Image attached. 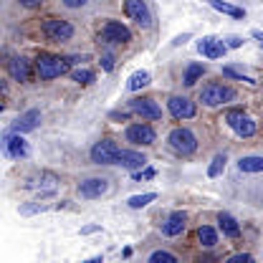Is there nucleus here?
Here are the masks:
<instances>
[{"label":"nucleus","instance_id":"nucleus-27","mask_svg":"<svg viewBox=\"0 0 263 263\" xmlns=\"http://www.w3.org/2000/svg\"><path fill=\"white\" fill-rule=\"evenodd\" d=\"M223 73L230 76V79H238V81H246V84H256V79L253 76H248L243 68H238V66H223Z\"/></svg>","mask_w":263,"mask_h":263},{"label":"nucleus","instance_id":"nucleus-15","mask_svg":"<svg viewBox=\"0 0 263 263\" xmlns=\"http://www.w3.org/2000/svg\"><path fill=\"white\" fill-rule=\"evenodd\" d=\"M106 190H109V182H106L104 177H89V180H84V182L79 185V195L84 197V200H97V197H101Z\"/></svg>","mask_w":263,"mask_h":263},{"label":"nucleus","instance_id":"nucleus-1","mask_svg":"<svg viewBox=\"0 0 263 263\" xmlns=\"http://www.w3.org/2000/svg\"><path fill=\"white\" fill-rule=\"evenodd\" d=\"M66 68H68V64H66V56L46 53V51H41V53L35 56V71H38V76H41L43 81H51V79L64 76Z\"/></svg>","mask_w":263,"mask_h":263},{"label":"nucleus","instance_id":"nucleus-29","mask_svg":"<svg viewBox=\"0 0 263 263\" xmlns=\"http://www.w3.org/2000/svg\"><path fill=\"white\" fill-rule=\"evenodd\" d=\"M226 162H228L226 155H215V157H213V164L208 167V177H218V175L226 170Z\"/></svg>","mask_w":263,"mask_h":263},{"label":"nucleus","instance_id":"nucleus-14","mask_svg":"<svg viewBox=\"0 0 263 263\" xmlns=\"http://www.w3.org/2000/svg\"><path fill=\"white\" fill-rule=\"evenodd\" d=\"M3 149H5L8 157H13V160H23V157L28 155V142H26L21 134L8 132V134L3 137Z\"/></svg>","mask_w":263,"mask_h":263},{"label":"nucleus","instance_id":"nucleus-8","mask_svg":"<svg viewBox=\"0 0 263 263\" xmlns=\"http://www.w3.org/2000/svg\"><path fill=\"white\" fill-rule=\"evenodd\" d=\"M129 109L134 114H139L142 119H149V122H157L162 119V109L157 106V101L149 97H139V99H132L129 101Z\"/></svg>","mask_w":263,"mask_h":263},{"label":"nucleus","instance_id":"nucleus-35","mask_svg":"<svg viewBox=\"0 0 263 263\" xmlns=\"http://www.w3.org/2000/svg\"><path fill=\"white\" fill-rule=\"evenodd\" d=\"M84 3H86V0H66L64 5L66 8H84Z\"/></svg>","mask_w":263,"mask_h":263},{"label":"nucleus","instance_id":"nucleus-31","mask_svg":"<svg viewBox=\"0 0 263 263\" xmlns=\"http://www.w3.org/2000/svg\"><path fill=\"white\" fill-rule=\"evenodd\" d=\"M226 263H256V261H253L251 253H235V256L226 258Z\"/></svg>","mask_w":263,"mask_h":263},{"label":"nucleus","instance_id":"nucleus-4","mask_svg":"<svg viewBox=\"0 0 263 263\" xmlns=\"http://www.w3.org/2000/svg\"><path fill=\"white\" fill-rule=\"evenodd\" d=\"M41 31L53 43H66V41L73 38V26L68 21H64V18H46L41 23Z\"/></svg>","mask_w":263,"mask_h":263},{"label":"nucleus","instance_id":"nucleus-12","mask_svg":"<svg viewBox=\"0 0 263 263\" xmlns=\"http://www.w3.org/2000/svg\"><path fill=\"white\" fill-rule=\"evenodd\" d=\"M197 51L205 56V59H223L226 56V51H228V43H223L220 38H215V35H205V38H200L197 41Z\"/></svg>","mask_w":263,"mask_h":263},{"label":"nucleus","instance_id":"nucleus-37","mask_svg":"<svg viewBox=\"0 0 263 263\" xmlns=\"http://www.w3.org/2000/svg\"><path fill=\"white\" fill-rule=\"evenodd\" d=\"M94 230H99V226H86V228L81 230V233H94Z\"/></svg>","mask_w":263,"mask_h":263},{"label":"nucleus","instance_id":"nucleus-32","mask_svg":"<svg viewBox=\"0 0 263 263\" xmlns=\"http://www.w3.org/2000/svg\"><path fill=\"white\" fill-rule=\"evenodd\" d=\"M157 172L152 170V167H147V170H139V172H134V180H152Z\"/></svg>","mask_w":263,"mask_h":263},{"label":"nucleus","instance_id":"nucleus-3","mask_svg":"<svg viewBox=\"0 0 263 263\" xmlns=\"http://www.w3.org/2000/svg\"><path fill=\"white\" fill-rule=\"evenodd\" d=\"M226 124H228V127L235 132L238 137H243V139H248V137H253V134L258 132L256 119H253L251 114L240 111V109H230L228 114H226Z\"/></svg>","mask_w":263,"mask_h":263},{"label":"nucleus","instance_id":"nucleus-20","mask_svg":"<svg viewBox=\"0 0 263 263\" xmlns=\"http://www.w3.org/2000/svg\"><path fill=\"white\" fill-rule=\"evenodd\" d=\"M238 170H240V172H248V175L263 172V157H261V155H248V157H240V160H238Z\"/></svg>","mask_w":263,"mask_h":263},{"label":"nucleus","instance_id":"nucleus-5","mask_svg":"<svg viewBox=\"0 0 263 263\" xmlns=\"http://www.w3.org/2000/svg\"><path fill=\"white\" fill-rule=\"evenodd\" d=\"M167 142H170V147H172L177 155H193L197 149V137L187 129V127H175V129L170 132Z\"/></svg>","mask_w":263,"mask_h":263},{"label":"nucleus","instance_id":"nucleus-21","mask_svg":"<svg viewBox=\"0 0 263 263\" xmlns=\"http://www.w3.org/2000/svg\"><path fill=\"white\" fill-rule=\"evenodd\" d=\"M38 193L41 195H46V193H53L56 187H59V177L53 175V172H41V177H38Z\"/></svg>","mask_w":263,"mask_h":263},{"label":"nucleus","instance_id":"nucleus-26","mask_svg":"<svg viewBox=\"0 0 263 263\" xmlns=\"http://www.w3.org/2000/svg\"><path fill=\"white\" fill-rule=\"evenodd\" d=\"M71 79L76 81V84H81V86H86V84H91L97 76H94V71L91 68H86V66H81V68H73L71 71Z\"/></svg>","mask_w":263,"mask_h":263},{"label":"nucleus","instance_id":"nucleus-7","mask_svg":"<svg viewBox=\"0 0 263 263\" xmlns=\"http://www.w3.org/2000/svg\"><path fill=\"white\" fill-rule=\"evenodd\" d=\"M122 155V147L114 139H101L91 147V162L94 164H117Z\"/></svg>","mask_w":263,"mask_h":263},{"label":"nucleus","instance_id":"nucleus-11","mask_svg":"<svg viewBox=\"0 0 263 263\" xmlns=\"http://www.w3.org/2000/svg\"><path fill=\"white\" fill-rule=\"evenodd\" d=\"M124 13H127L129 21H134L142 28H149L152 26V15H149V8H147L144 0H127L124 3Z\"/></svg>","mask_w":263,"mask_h":263},{"label":"nucleus","instance_id":"nucleus-39","mask_svg":"<svg viewBox=\"0 0 263 263\" xmlns=\"http://www.w3.org/2000/svg\"><path fill=\"white\" fill-rule=\"evenodd\" d=\"M261 46H263V43H261Z\"/></svg>","mask_w":263,"mask_h":263},{"label":"nucleus","instance_id":"nucleus-34","mask_svg":"<svg viewBox=\"0 0 263 263\" xmlns=\"http://www.w3.org/2000/svg\"><path fill=\"white\" fill-rule=\"evenodd\" d=\"M243 43V38H238V35H230L228 38V48H238Z\"/></svg>","mask_w":263,"mask_h":263},{"label":"nucleus","instance_id":"nucleus-10","mask_svg":"<svg viewBox=\"0 0 263 263\" xmlns=\"http://www.w3.org/2000/svg\"><path fill=\"white\" fill-rule=\"evenodd\" d=\"M124 137H127V142H132V144H142V147H147V144H155L157 132L152 129L149 124L139 122V124H129L127 132H124Z\"/></svg>","mask_w":263,"mask_h":263},{"label":"nucleus","instance_id":"nucleus-24","mask_svg":"<svg viewBox=\"0 0 263 263\" xmlns=\"http://www.w3.org/2000/svg\"><path fill=\"white\" fill-rule=\"evenodd\" d=\"M202 73H205V66L202 64H190L187 68H185V86H195L197 81L202 79Z\"/></svg>","mask_w":263,"mask_h":263},{"label":"nucleus","instance_id":"nucleus-36","mask_svg":"<svg viewBox=\"0 0 263 263\" xmlns=\"http://www.w3.org/2000/svg\"><path fill=\"white\" fill-rule=\"evenodd\" d=\"M21 5H23V8H38L41 0H21Z\"/></svg>","mask_w":263,"mask_h":263},{"label":"nucleus","instance_id":"nucleus-30","mask_svg":"<svg viewBox=\"0 0 263 263\" xmlns=\"http://www.w3.org/2000/svg\"><path fill=\"white\" fill-rule=\"evenodd\" d=\"M147 263H180V261H177V256L170 253V251H155V253L147 258Z\"/></svg>","mask_w":263,"mask_h":263},{"label":"nucleus","instance_id":"nucleus-38","mask_svg":"<svg viewBox=\"0 0 263 263\" xmlns=\"http://www.w3.org/2000/svg\"><path fill=\"white\" fill-rule=\"evenodd\" d=\"M86 263H101V258H99V256H97V258H89V261H86Z\"/></svg>","mask_w":263,"mask_h":263},{"label":"nucleus","instance_id":"nucleus-22","mask_svg":"<svg viewBox=\"0 0 263 263\" xmlns=\"http://www.w3.org/2000/svg\"><path fill=\"white\" fill-rule=\"evenodd\" d=\"M152 84V76L147 73V71H134L129 76V81H127V89L129 91H139V89H144V86H149Z\"/></svg>","mask_w":263,"mask_h":263},{"label":"nucleus","instance_id":"nucleus-2","mask_svg":"<svg viewBox=\"0 0 263 263\" xmlns=\"http://www.w3.org/2000/svg\"><path fill=\"white\" fill-rule=\"evenodd\" d=\"M200 101L210 109L223 106L228 101H235V89H230L228 84H220V81H210L200 89Z\"/></svg>","mask_w":263,"mask_h":263},{"label":"nucleus","instance_id":"nucleus-6","mask_svg":"<svg viewBox=\"0 0 263 263\" xmlns=\"http://www.w3.org/2000/svg\"><path fill=\"white\" fill-rule=\"evenodd\" d=\"M99 41L101 43H109V46H119V43H129L132 41V31L119 23V21H106L99 31Z\"/></svg>","mask_w":263,"mask_h":263},{"label":"nucleus","instance_id":"nucleus-18","mask_svg":"<svg viewBox=\"0 0 263 263\" xmlns=\"http://www.w3.org/2000/svg\"><path fill=\"white\" fill-rule=\"evenodd\" d=\"M185 230V213H172L167 220L162 223V233L167 235V238H175V235H180Z\"/></svg>","mask_w":263,"mask_h":263},{"label":"nucleus","instance_id":"nucleus-19","mask_svg":"<svg viewBox=\"0 0 263 263\" xmlns=\"http://www.w3.org/2000/svg\"><path fill=\"white\" fill-rule=\"evenodd\" d=\"M218 226L223 230V235H228V238H238L240 235V226H238V220L230 213H220L218 215Z\"/></svg>","mask_w":263,"mask_h":263},{"label":"nucleus","instance_id":"nucleus-23","mask_svg":"<svg viewBox=\"0 0 263 263\" xmlns=\"http://www.w3.org/2000/svg\"><path fill=\"white\" fill-rule=\"evenodd\" d=\"M197 240H200V246L213 248L218 243V233H215V228H210V226H200L197 228Z\"/></svg>","mask_w":263,"mask_h":263},{"label":"nucleus","instance_id":"nucleus-33","mask_svg":"<svg viewBox=\"0 0 263 263\" xmlns=\"http://www.w3.org/2000/svg\"><path fill=\"white\" fill-rule=\"evenodd\" d=\"M99 64H101V68H104V71H111V68H114V56H111V53H104Z\"/></svg>","mask_w":263,"mask_h":263},{"label":"nucleus","instance_id":"nucleus-9","mask_svg":"<svg viewBox=\"0 0 263 263\" xmlns=\"http://www.w3.org/2000/svg\"><path fill=\"white\" fill-rule=\"evenodd\" d=\"M8 73H10V79L18 81V84H31L33 81V66L26 56H13V59L8 61Z\"/></svg>","mask_w":263,"mask_h":263},{"label":"nucleus","instance_id":"nucleus-16","mask_svg":"<svg viewBox=\"0 0 263 263\" xmlns=\"http://www.w3.org/2000/svg\"><path fill=\"white\" fill-rule=\"evenodd\" d=\"M41 122V111L38 109H28L23 111L15 122H13V134H26V132H33Z\"/></svg>","mask_w":263,"mask_h":263},{"label":"nucleus","instance_id":"nucleus-28","mask_svg":"<svg viewBox=\"0 0 263 263\" xmlns=\"http://www.w3.org/2000/svg\"><path fill=\"white\" fill-rule=\"evenodd\" d=\"M155 200H157V193H142V195H132L127 202H129V208L139 210V208H144V205H149Z\"/></svg>","mask_w":263,"mask_h":263},{"label":"nucleus","instance_id":"nucleus-25","mask_svg":"<svg viewBox=\"0 0 263 263\" xmlns=\"http://www.w3.org/2000/svg\"><path fill=\"white\" fill-rule=\"evenodd\" d=\"M218 13H226V15H230V18H243L246 15V10L243 8H238V5H230V3H220V0H213L210 3Z\"/></svg>","mask_w":263,"mask_h":263},{"label":"nucleus","instance_id":"nucleus-13","mask_svg":"<svg viewBox=\"0 0 263 263\" xmlns=\"http://www.w3.org/2000/svg\"><path fill=\"white\" fill-rule=\"evenodd\" d=\"M167 109H170V114H172L175 119H193L197 114L195 101H190L187 97H170Z\"/></svg>","mask_w":263,"mask_h":263},{"label":"nucleus","instance_id":"nucleus-17","mask_svg":"<svg viewBox=\"0 0 263 263\" xmlns=\"http://www.w3.org/2000/svg\"><path fill=\"white\" fill-rule=\"evenodd\" d=\"M117 164H119V167H127V170H142V167L147 164V157H144L142 152H137V149H122Z\"/></svg>","mask_w":263,"mask_h":263}]
</instances>
